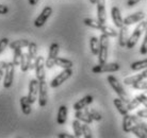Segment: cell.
I'll return each instance as SVG.
<instances>
[{"mask_svg": "<svg viewBox=\"0 0 147 138\" xmlns=\"http://www.w3.org/2000/svg\"><path fill=\"white\" fill-rule=\"evenodd\" d=\"M83 23L85 25L90 27V28H93V29H96V30H100L101 25H102V23H100L98 19L96 20V19H92V18H84L83 19Z\"/></svg>", "mask_w": 147, "mask_h": 138, "instance_id": "obj_29", "label": "cell"}, {"mask_svg": "<svg viewBox=\"0 0 147 138\" xmlns=\"http://www.w3.org/2000/svg\"><path fill=\"white\" fill-rule=\"evenodd\" d=\"M143 94H145V96H146V97H147V89H146V91H145V92H143Z\"/></svg>", "mask_w": 147, "mask_h": 138, "instance_id": "obj_51", "label": "cell"}, {"mask_svg": "<svg viewBox=\"0 0 147 138\" xmlns=\"http://www.w3.org/2000/svg\"><path fill=\"white\" fill-rule=\"evenodd\" d=\"M136 116H139L140 118H147V109H141L136 113Z\"/></svg>", "mask_w": 147, "mask_h": 138, "instance_id": "obj_41", "label": "cell"}, {"mask_svg": "<svg viewBox=\"0 0 147 138\" xmlns=\"http://www.w3.org/2000/svg\"><path fill=\"white\" fill-rule=\"evenodd\" d=\"M28 53H29V56L31 58L32 62H35V60L37 58V45L35 43H31L30 42L29 46H28Z\"/></svg>", "mask_w": 147, "mask_h": 138, "instance_id": "obj_28", "label": "cell"}, {"mask_svg": "<svg viewBox=\"0 0 147 138\" xmlns=\"http://www.w3.org/2000/svg\"><path fill=\"white\" fill-rule=\"evenodd\" d=\"M51 14H52V7H45L44 9H43V11H42V13H40L36 17V19L34 20V25H35L36 28H42V27L46 23L48 18L51 16Z\"/></svg>", "mask_w": 147, "mask_h": 138, "instance_id": "obj_10", "label": "cell"}, {"mask_svg": "<svg viewBox=\"0 0 147 138\" xmlns=\"http://www.w3.org/2000/svg\"><path fill=\"white\" fill-rule=\"evenodd\" d=\"M34 69L36 79L38 81L46 80V72H45V58L43 56H37L34 62Z\"/></svg>", "mask_w": 147, "mask_h": 138, "instance_id": "obj_9", "label": "cell"}, {"mask_svg": "<svg viewBox=\"0 0 147 138\" xmlns=\"http://www.w3.org/2000/svg\"><path fill=\"white\" fill-rule=\"evenodd\" d=\"M86 111H88V113L90 114V116L92 117L93 120H95V121H100V120L102 119L101 114H100L98 111H96L95 109H86Z\"/></svg>", "mask_w": 147, "mask_h": 138, "instance_id": "obj_34", "label": "cell"}, {"mask_svg": "<svg viewBox=\"0 0 147 138\" xmlns=\"http://www.w3.org/2000/svg\"><path fill=\"white\" fill-rule=\"evenodd\" d=\"M142 74H143L144 79H147V68H146V69H144V71L142 72Z\"/></svg>", "mask_w": 147, "mask_h": 138, "instance_id": "obj_49", "label": "cell"}, {"mask_svg": "<svg viewBox=\"0 0 147 138\" xmlns=\"http://www.w3.org/2000/svg\"><path fill=\"white\" fill-rule=\"evenodd\" d=\"M30 44V42L28 40H14L9 44V47L10 49L14 50V49H17V48H24V47H28Z\"/></svg>", "mask_w": 147, "mask_h": 138, "instance_id": "obj_26", "label": "cell"}, {"mask_svg": "<svg viewBox=\"0 0 147 138\" xmlns=\"http://www.w3.org/2000/svg\"><path fill=\"white\" fill-rule=\"evenodd\" d=\"M58 137L59 138H74L75 135H70V134H67V133H60V134H58Z\"/></svg>", "mask_w": 147, "mask_h": 138, "instance_id": "obj_44", "label": "cell"}, {"mask_svg": "<svg viewBox=\"0 0 147 138\" xmlns=\"http://www.w3.org/2000/svg\"><path fill=\"white\" fill-rule=\"evenodd\" d=\"M111 18L117 28H121L124 25V18L121 17V11L117 7H112L111 9Z\"/></svg>", "mask_w": 147, "mask_h": 138, "instance_id": "obj_13", "label": "cell"}, {"mask_svg": "<svg viewBox=\"0 0 147 138\" xmlns=\"http://www.w3.org/2000/svg\"><path fill=\"white\" fill-rule=\"evenodd\" d=\"M144 18H145V14H144L143 12H136L134 14L129 15L126 18H124V25H133V23L142 21Z\"/></svg>", "mask_w": 147, "mask_h": 138, "instance_id": "obj_14", "label": "cell"}, {"mask_svg": "<svg viewBox=\"0 0 147 138\" xmlns=\"http://www.w3.org/2000/svg\"><path fill=\"white\" fill-rule=\"evenodd\" d=\"M145 30H146V21H143V20H142V21H140L139 25L134 29L132 34L129 36L128 40H127V44H126V47L128 48V49L134 48V46L136 45L139 38H140L141 35H142V33L145 32Z\"/></svg>", "mask_w": 147, "mask_h": 138, "instance_id": "obj_2", "label": "cell"}, {"mask_svg": "<svg viewBox=\"0 0 147 138\" xmlns=\"http://www.w3.org/2000/svg\"><path fill=\"white\" fill-rule=\"evenodd\" d=\"M48 102V85L46 80L38 81V104L40 107L47 105Z\"/></svg>", "mask_w": 147, "mask_h": 138, "instance_id": "obj_7", "label": "cell"}, {"mask_svg": "<svg viewBox=\"0 0 147 138\" xmlns=\"http://www.w3.org/2000/svg\"><path fill=\"white\" fill-rule=\"evenodd\" d=\"M71 76H73V70H71V68L64 69L63 71H61L58 76H55V79H52V81L50 82L49 85H50V87L51 88L59 87V86H61L65 81L68 80Z\"/></svg>", "mask_w": 147, "mask_h": 138, "instance_id": "obj_5", "label": "cell"}, {"mask_svg": "<svg viewBox=\"0 0 147 138\" xmlns=\"http://www.w3.org/2000/svg\"><path fill=\"white\" fill-rule=\"evenodd\" d=\"M128 38H129L128 25H124L121 28H119V32H118V44H119V46L121 47H126Z\"/></svg>", "mask_w": 147, "mask_h": 138, "instance_id": "obj_17", "label": "cell"}, {"mask_svg": "<svg viewBox=\"0 0 147 138\" xmlns=\"http://www.w3.org/2000/svg\"><path fill=\"white\" fill-rule=\"evenodd\" d=\"M90 2L92 4H96V2H97V0H90Z\"/></svg>", "mask_w": 147, "mask_h": 138, "instance_id": "obj_50", "label": "cell"}, {"mask_svg": "<svg viewBox=\"0 0 147 138\" xmlns=\"http://www.w3.org/2000/svg\"><path fill=\"white\" fill-rule=\"evenodd\" d=\"M9 12V7L4 4H0V15H5Z\"/></svg>", "mask_w": 147, "mask_h": 138, "instance_id": "obj_42", "label": "cell"}, {"mask_svg": "<svg viewBox=\"0 0 147 138\" xmlns=\"http://www.w3.org/2000/svg\"><path fill=\"white\" fill-rule=\"evenodd\" d=\"M97 18L100 23L105 25L107 20V13H106V0H97Z\"/></svg>", "mask_w": 147, "mask_h": 138, "instance_id": "obj_12", "label": "cell"}, {"mask_svg": "<svg viewBox=\"0 0 147 138\" xmlns=\"http://www.w3.org/2000/svg\"><path fill=\"white\" fill-rule=\"evenodd\" d=\"M138 98H139V100H140L141 104H143L144 106H145V109H147V97L145 96L144 94H141L138 96Z\"/></svg>", "mask_w": 147, "mask_h": 138, "instance_id": "obj_40", "label": "cell"}, {"mask_svg": "<svg viewBox=\"0 0 147 138\" xmlns=\"http://www.w3.org/2000/svg\"><path fill=\"white\" fill-rule=\"evenodd\" d=\"M67 114H68V109L65 105H61L59 107V112H58V117H57V122L60 125L65 124L67 120Z\"/></svg>", "mask_w": 147, "mask_h": 138, "instance_id": "obj_20", "label": "cell"}, {"mask_svg": "<svg viewBox=\"0 0 147 138\" xmlns=\"http://www.w3.org/2000/svg\"><path fill=\"white\" fill-rule=\"evenodd\" d=\"M34 68V63L31 61L29 56V53H22V61H20V69L22 72H26L29 69Z\"/></svg>", "mask_w": 147, "mask_h": 138, "instance_id": "obj_15", "label": "cell"}, {"mask_svg": "<svg viewBox=\"0 0 147 138\" xmlns=\"http://www.w3.org/2000/svg\"><path fill=\"white\" fill-rule=\"evenodd\" d=\"M14 74H15V65L13 62H7V65L4 69V80H3V86L4 88H10L14 81Z\"/></svg>", "mask_w": 147, "mask_h": 138, "instance_id": "obj_8", "label": "cell"}, {"mask_svg": "<svg viewBox=\"0 0 147 138\" xmlns=\"http://www.w3.org/2000/svg\"><path fill=\"white\" fill-rule=\"evenodd\" d=\"M38 0H29V4L30 5H36Z\"/></svg>", "mask_w": 147, "mask_h": 138, "instance_id": "obj_47", "label": "cell"}, {"mask_svg": "<svg viewBox=\"0 0 147 138\" xmlns=\"http://www.w3.org/2000/svg\"><path fill=\"white\" fill-rule=\"evenodd\" d=\"M20 107H22V113L25 114V115H30L31 114V102L29 101V99H28V96H24L20 98Z\"/></svg>", "mask_w": 147, "mask_h": 138, "instance_id": "obj_22", "label": "cell"}, {"mask_svg": "<svg viewBox=\"0 0 147 138\" xmlns=\"http://www.w3.org/2000/svg\"><path fill=\"white\" fill-rule=\"evenodd\" d=\"M144 80V76L142 73H139V74H136V76H128V78H125L124 79V84L125 85H128V86H132L136 83L140 82V81Z\"/></svg>", "mask_w": 147, "mask_h": 138, "instance_id": "obj_25", "label": "cell"}, {"mask_svg": "<svg viewBox=\"0 0 147 138\" xmlns=\"http://www.w3.org/2000/svg\"><path fill=\"white\" fill-rule=\"evenodd\" d=\"M73 130H74V134H75V137H81L82 136V124H81V121L78 119H75L73 121Z\"/></svg>", "mask_w": 147, "mask_h": 138, "instance_id": "obj_31", "label": "cell"}, {"mask_svg": "<svg viewBox=\"0 0 147 138\" xmlns=\"http://www.w3.org/2000/svg\"><path fill=\"white\" fill-rule=\"evenodd\" d=\"M132 87L134 89H139V90H146L147 89V81H140V82H138L136 83L134 85H132Z\"/></svg>", "mask_w": 147, "mask_h": 138, "instance_id": "obj_38", "label": "cell"}, {"mask_svg": "<svg viewBox=\"0 0 147 138\" xmlns=\"http://www.w3.org/2000/svg\"><path fill=\"white\" fill-rule=\"evenodd\" d=\"M7 65V62H3V61H0V69H5Z\"/></svg>", "mask_w": 147, "mask_h": 138, "instance_id": "obj_46", "label": "cell"}, {"mask_svg": "<svg viewBox=\"0 0 147 138\" xmlns=\"http://www.w3.org/2000/svg\"><path fill=\"white\" fill-rule=\"evenodd\" d=\"M99 53H98V62L99 64L107 63L108 60V53H109V36L101 34L99 37Z\"/></svg>", "mask_w": 147, "mask_h": 138, "instance_id": "obj_3", "label": "cell"}, {"mask_svg": "<svg viewBox=\"0 0 147 138\" xmlns=\"http://www.w3.org/2000/svg\"><path fill=\"white\" fill-rule=\"evenodd\" d=\"M38 98V80L37 79H32L29 84V92H28V99L33 104Z\"/></svg>", "mask_w": 147, "mask_h": 138, "instance_id": "obj_11", "label": "cell"}, {"mask_svg": "<svg viewBox=\"0 0 147 138\" xmlns=\"http://www.w3.org/2000/svg\"><path fill=\"white\" fill-rule=\"evenodd\" d=\"M82 136H84L85 138H92L93 137V132L91 130V127H88V123L82 124Z\"/></svg>", "mask_w": 147, "mask_h": 138, "instance_id": "obj_36", "label": "cell"}, {"mask_svg": "<svg viewBox=\"0 0 147 138\" xmlns=\"http://www.w3.org/2000/svg\"><path fill=\"white\" fill-rule=\"evenodd\" d=\"M55 66H59V67H61L63 69H67L71 68L74 64L70 60H67V58H57L55 61Z\"/></svg>", "mask_w": 147, "mask_h": 138, "instance_id": "obj_23", "label": "cell"}, {"mask_svg": "<svg viewBox=\"0 0 147 138\" xmlns=\"http://www.w3.org/2000/svg\"><path fill=\"white\" fill-rule=\"evenodd\" d=\"M121 69V66L117 63H103L98 64L92 68L94 73H103V72H116Z\"/></svg>", "mask_w": 147, "mask_h": 138, "instance_id": "obj_4", "label": "cell"}, {"mask_svg": "<svg viewBox=\"0 0 147 138\" xmlns=\"http://www.w3.org/2000/svg\"><path fill=\"white\" fill-rule=\"evenodd\" d=\"M4 76V69H0V81Z\"/></svg>", "mask_w": 147, "mask_h": 138, "instance_id": "obj_48", "label": "cell"}, {"mask_svg": "<svg viewBox=\"0 0 147 138\" xmlns=\"http://www.w3.org/2000/svg\"><path fill=\"white\" fill-rule=\"evenodd\" d=\"M14 55H13V64L15 66H20V61H22V49L20 48H17V49H14Z\"/></svg>", "mask_w": 147, "mask_h": 138, "instance_id": "obj_32", "label": "cell"}, {"mask_svg": "<svg viewBox=\"0 0 147 138\" xmlns=\"http://www.w3.org/2000/svg\"><path fill=\"white\" fill-rule=\"evenodd\" d=\"M140 104L141 102L139 100V98H138V96H136L132 100H129V102L127 103V109H128V111H133V109H136Z\"/></svg>", "mask_w": 147, "mask_h": 138, "instance_id": "obj_35", "label": "cell"}, {"mask_svg": "<svg viewBox=\"0 0 147 138\" xmlns=\"http://www.w3.org/2000/svg\"><path fill=\"white\" fill-rule=\"evenodd\" d=\"M93 100H94L93 96H91V94H88V96L83 97V98L80 99L79 101H77L75 104H74V109H75V111H79V109H85L86 106L90 105V104L92 103Z\"/></svg>", "mask_w": 147, "mask_h": 138, "instance_id": "obj_18", "label": "cell"}, {"mask_svg": "<svg viewBox=\"0 0 147 138\" xmlns=\"http://www.w3.org/2000/svg\"><path fill=\"white\" fill-rule=\"evenodd\" d=\"M140 1L141 0H128V1H127V4H128V7H134V5L139 3Z\"/></svg>", "mask_w": 147, "mask_h": 138, "instance_id": "obj_45", "label": "cell"}, {"mask_svg": "<svg viewBox=\"0 0 147 138\" xmlns=\"http://www.w3.org/2000/svg\"><path fill=\"white\" fill-rule=\"evenodd\" d=\"M9 44H10V42H9V38H7V37H3L2 40H0V54L7 49Z\"/></svg>", "mask_w": 147, "mask_h": 138, "instance_id": "obj_39", "label": "cell"}, {"mask_svg": "<svg viewBox=\"0 0 147 138\" xmlns=\"http://www.w3.org/2000/svg\"><path fill=\"white\" fill-rule=\"evenodd\" d=\"M134 125H136V122H134V120L132 118V115H129V114L124 115V118H123V131L125 133H130L132 131Z\"/></svg>", "mask_w": 147, "mask_h": 138, "instance_id": "obj_16", "label": "cell"}, {"mask_svg": "<svg viewBox=\"0 0 147 138\" xmlns=\"http://www.w3.org/2000/svg\"><path fill=\"white\" fill-rule=\"evenodd\" d=\"M146 28H147V20H146Z\"/></svg>", "mask_w": 147, "mask_h": 138, "instance_id": "obj_52", "label": "cell"}, {"mask_svg": "<svg viewBox=\"0 0 147 138\" xmlns=\"http://www.w3.org/2000/svg\"><path fill=\"white\" fill-rule=\"evenodd\" d=\"M133 133V134L136 135V137L139 138H147V135L145 134V132L142 130V127L139 125V124H136L134 127H133L132 131H131Z\"/></svg>", "mask_w": 147, "mask_h": 138, "instance_id": "obj_33", "label": "cell"}, {"mask_svg": "<svg viewBox=\"0 0 147 138\" xmlns=\"http://www.w3.org/2000/svg\"><path fill=\"white\" fill-rule=\"evenodd\" d=\"M90 48H91V52L93 55H98L99 53V48H100V43L99 38L93 36L90 40Z\"/></svg>", "mask_w": 147, "mask_h": 138, "instance_id": "obj_24", "label": "cell"}, {"mask_svg": "<svg viewBox=\"0 0 147 138\" xmlns=\"http://www.w3.org/2000/svg\"><path fill=\"white\" fill-rule=\"evenodd\" d=\"M136 124H139V125H140V127H142V130H143V131L145 132V134L147 135V124L145 123V122H143L142 120H140V121H139V122H138Z\"/></svg>", "mask_w": 147, "mask_h": 138, "instance_id": "obj_43", "label": "cell"}, {"mask_svg": "<svg viewBox=\"0 0 147 138\" xmlns=\"http://www.w3.org/2000/svg\"><path fill=\"white\" fill-rule=\"evenodd\" d=\"M130 68H131V70H133V71H140V70L146 69L147 68V58L132 63L131 66H130Z\"/></svg>", "mask_w": 147, "mask_h": 138, "instance_id": "obj_27", "label": "cell"}, {"mask_svg": "<svg viewBox=\"0 0 147 138\" xmlns=\"http://www.w3.org/2000/svg\"><path fill=\"white\" fill-rule=\"evenodd\" d=\"M75 118L78 120H80V121H82V122H84V123H88V124L92 123L93 122L92 117L90 116V114L88 113L86 109L76 111V113H75Z\"/></svg>", "mask_w": 147, "mask_h": 138, "instance_id": "obj_19", "label": "cell"}, {"mask_svg": "<svg viewBox=\"0 0 147 138\" xmlns=\"http://www.w3.org/2000/svg\"><path fill=\"white\" fill-rule=\"evenodd\" d=\"M60 51V45L58 43H52L49 47V53H48V58L47 60L45 61V66L47 68L51 69L53 66H55V58H58V54H59Z\"/></svg>", "mask_w": 147, "mask_h": 138, "instance_id": "obj_6", "label": "cell"}, {"mask_svg": "<svg viewBox=\"0 0 147 138\" xmlns=\"http://www.w3.org/2000/svg\"><path fill=\"white\" fill-rule=\"evenodd\" d=\"M107 80H108V82H109V84H110V86L112 87V89H113V90L116 92V94L118 96V98L121 99V100L127 104L130 99H129L128 94H127L126 90L124 89V87H123V85L118 82L117 79L114 76H109L107 78Z\"/></svg>", "mask_w": 147, "mask_h": 138, "instance_id": "obj_1", "label": "cell"}, {"mask_svg": "<svg viewBox=\"0 0 147 138\" xmlns=\"http://www.w3.org/2000/svg\"><path fill=\"white\" fill-rule=\"evenodd\" d=\"M100 31L102 34L105 35H107L109 37H116L118 35V33L113 29V28H111L109 25H101V28H100Z\"/></svg>", "mask_w": 147, "mask_h": 138, "instance_id": "obj_30", "label": "cell"}, {"mask_svg": "<svg viewBox=\"0 0 147 138\" xmlns=\"http://www.w3.org/2000/svg\"><path fill=\"white\" fill-rule=\"evenodd\" d=\"M113 103H114V106L117 109L118 113L121 114V115H126V114H128V109H127V104H126L125 102L123 101L121 99L119 98H116L113 100Z\"/></svg>", "mask_w": 147, "mask_h": 138, "instance_id": "obj_21", "label": "cell"}, {"mask_svg": "<svg viewBox=\"0 0 147 138\" xmlns=\"http://www.w3.org/2000/svg\"><path fill=\"white\" fill-rule=\"evenodd\" d=\"M140 53L141 54H147V28L145 30V36H144V40L142 43V46L140 48Z\"/></svg>", "mask_w": 147, "mask_h": 138, "instance_id": "obj_37", "label": "cell"}]
</instances>
